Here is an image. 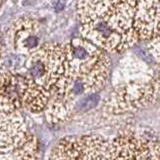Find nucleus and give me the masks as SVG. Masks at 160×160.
<instances>
[{"mask_svg": "<svg viewBox=\"0 0 160 160\" xmlns=\"http://www.w3.org/2000/svg\"><path fill=\"white\" fill-rule=\"evenodd\" d=\"M63 43L46 42L27 57L18 73L31 78L51 93L61 62Z\"/></svg>", "mask_w": 160, "mask_h": 160, "instance_id": "obj_6", "label": "nucleus"}, {"mask_svg": "<svg viewBox=\"0 0 160 160\" xmlns=\"http://www.w3.org/2000/svg\"><path fill=\"white\" fill-rule=\"evenodd\" d=\"M134 53L136 54V56L141 59L142 61H144L145 63H147L149 65H152L153 63H156L154 61L153 57L151 56V54L148 51L147 47H143V46H140V45H136L134 47Z\"/></svg>", "mask_w": 160, "mask_h": 160, "instance_id": "obj_14", "label": "nucleus"}, {"mask_svg": "<svg viewBox=\"0 0 160 160\" xmlns=\"http://www.w3.org/2000/svg\"><path fill=\"white\" fill-rule=\"evenodd\" d=\"M111 140L100 135H81L60 139L49 160H109Z\"/></svg>", "mask_w": 160, "mask_h": 160, "instance_id": "obj_5", "label": "nucleus"}, {"mask_svg": "<svg viewBox=\"0 0 160 160\" xmlns=\"http://www.w3.org/2000/svg\"><path fill=\"white\" fill-rule=\"evenodd\" d=\"M109 160H160V131L125 129L111 140Z\"/></svg>", "mask_w": 160, "mask_h": 160, "instance_id": "obj_4", "label": "nucleus"}, {"mask_svg": "<svg viewBox=\"0 0 160 160\" xmlns=\"http://www.w3.org/2000/svg\"><path fill=\"white\" fill-rule=\"evenodd\" d=\"M138 1H77L79 33L106 53H120L140 42L134 27Z\"/></svg>", "mask_w": 160, "mask_h": 160, "instance_id": "obj_1", "label": "nucleus"}, {"mask_svg": "<svg viewBox=\"0 0 160 160\" xmlns=\"http://www.w3.org/2000/svg\"><path fill=\"white\" fill-rule=\"evenodd\" d=\"M37 138L25 126L9 127L1 132V160H41Z\"/></svg>", "mask_w": 160, "mask_h": 160, "instance_id": "obj_7", "label": "nucleus"}, {"mask_svg": "<svg viewBox=\"0 0 160 160\" xmlns=\"http://www.w3.org/2000/svg\"><path fill=\"white\" fill-rule=\"evenodd\" d=\"M16 76L18 92L21 99L22 107L31 112H41L46 108L51 93L47 89L21 73H14Z\"/></svg>", "mask_w": 160, "mask_h": 160, "instance_id": "obj_10", "label": "nucleus"}, {"mask_svg": "<svg viewBox=\"0 0 160 160\" xmlns=\"http://www.w3.org/2000/svg\"><path fill=\"white\" fill-rule=\"evenodd\" d=\"M101 96L98 93L86 94L77 99L74 103V112H86L98 106Z\"/></svg>", "mask_w": 160, "mask_h": 160, "instance_id": "obj_12", "label": "nucleus"}, {"mask_svg": "<svg viewBox=\"0 0 160 160\" xmlns=\"http://www.w3.org/2000/svg\"><path fill=\"white\" fill-rule=\"evenodd\" d=\"M108 54L82 37L63 44L51 96L75 103L86 94L98 93L110 77Z\"/></svg>", "mask_w": 160, "mask_h": 160, "instance_id": "obj_2", "label": "nucleus"}, {"mask_svg": "<svg viewBox=\"0 0 160 160\" xmlns=\"http://www.w3.org/2000/svg\"><path fill=\"white\" fill-rule=\"evenodd\" d=\"M6 41L9 46L12 47L11 53L29 57L43 45L40 44L41 27L37 20L21 17L10 27L6 35Z\"/></svg>", "mask_w": 160, "mask_h": 160, "instance_id": "obj_8", "label": "nucleus"}, {"mask_svg": "<svg viewBox=\"0 0 160 160\" xmlns=\"http://www.w3.org/2000/svg\"><path fill=\"white\" fill-rule=\"evenodd\" d=\"M44 111L48 121L61 123L66 121L74 112V103L57 96H51Z\"/></svg>", "mask_w": 160, "mask_h": 160, "instance_id": "obj_11", "label": "nucleus"}, {"mask_svg": "<svg viewBox=\"0 0 160 160\" xmlns=\"http://www.w3.org/2000/svg\"><path fill=\"white\" fill-rule=\"evenodd\" d=\"M156 75L154 69V77L150 81L113 84L104 109L111 114H123L151 106L160 96V78Z\"/></svg>", "mask_w": 160, "mask_h": 160, "instance_id": "obj_3", "label": "nucleus"}, {"mask_svg": "<svg viewBox=\"0 0 160 160\" xmlns=\"http://www.w3.org/2000/svg\"><path fill=\"white\" fill-rule=\"evenodd\" d=\"M134 27L140 41L160 35V1H138Z\"/></svg>", "mask_w": 160, "mask_h": 160, "instance_id": "obj_9", "label": "nucleus"}, {"mask_svg": "<svg viewBox=\"0 0 160 160\" xmlns=\"http://www.w3.org/2000/svg\"><path fill=\"white\" fill-rule=\"evenodd\" d=\"M146 47L153 57L154 61L160 64V35L148 41Z\"/></svg>", "mask_w": 160, "mask_h": 160, "instance_id": "obj_13", "label": "nucleus"}, {"mask_svg": "<svg viewBox=\"0 0 160 160\" xmlns=\"http://www.w3.org/2000/svg\"><path fill=\"white\" fill-rule=\"evenodd\" d=\"M54 4V10L55 11H60V10H62L65 6V4H66V2L65 1H56V2H53Z\"/></svg>", "mask_w": 160, "mask_h": 160, "instance_id": "obj_15", "label": "nucleus"}]
</instances>
